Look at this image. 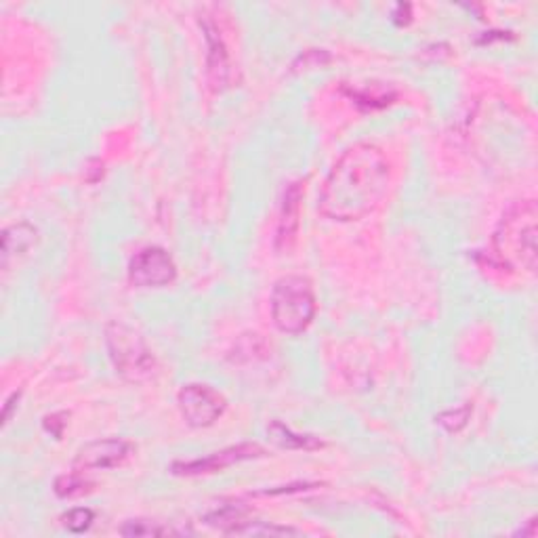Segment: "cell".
Returning a JSON list of instances; mask_svg holds the SVG:
<instances>
[{
  "label": "cell",
  "mask_w": 538,
  "mask_h": 538,
  "mask_svg": "<svg viewBox=\"0 0 538 538\" xmlns=\"http://www.w3.org/2000/svg\"><path fill=\"white\" fill-rule=\"evenodd\" d=\"M391 162L377 143H355L330 168L320 190L318 210L332 221H358L385 200Z\"/></svg>",
  "instance_id": "6da1fadb"
},
{
  "label": "cell",
  "mask_w": 538,
  "mask_h": 538,
  "mask_svg": "<svg viewBox=\"0 0 538 538\" xmlns=\"http://www.w3.org/2000/svg\"><path fill=\"white\" fill-rule=\"evenodd\" d=\"M536 219L538 208L534 200L516 202L502 215L493 238L494 255L501 265L536 272Z\"/></svg>",
  "instance_id": "7a4b0ae2"
},
{
  "label": "cell",
  "mask_w": 538,
  "mask_h": 538,
  "mask_svg": "<svg viewBox=\"0 0 538 538\" xmlns=\"http://www.w3.org/2000/svg\"><path fill=\"white\" fill-rule=\"evenodd\" d=\"M318 312L314 286L303 276H284L273 284L272 318L280 332L301 335L312 326Z\"/></svg>",
  "instance_id": "3957f363"
},
{
  "label": "cell",
  "mask_w": 538,
  "mask_h": 538,
  "mask_svg": "<svg viewBox=\"0 0 538 538\" xmlns=\"http://www.w3.org/2000/svg\"><path fill=\"white\" fill-rule=\"evenodd\" d=\"M105 345L116 372L131 383L150 381L156 374V358L143 337L122 322H110L105 329Z\"/></svg>",
  "instance_id": "277c9868"
},
{
  "label": "cell",
  "mask_w": 538,
  "mask_h": 538,
  "mask_svg": "<svg viewBox=\"0 0 538 538\" xmlns=\"http://www.w3.org/2000/svg\"><path fill=\"white\" fill-rule=\"evenodd\" d=\"M177 404L185 423L190 427H196V429H204V427L217 423L227 408L225 397L219 391L200 383H192L181 387Z\"/></svg>",
  "instance_id": "5b68a950"
},
{
  "label": "cell",
  "mask_w": 538,
  "mask_h": 538,
  "mask_svg": "<svg viewBox=\"0 0 538 538\" xmlns=\"http://www.w3.org/2000/svg\"><path fill=\"white\" fill-rule=\"evenodd\" d=\"M177 278V265L171 253L160 247L142 249L128 263V282L137 289H160Z\"/></svg>",
  "instance_id": "8992f818"
},
{
  "label": "cell",
  "mask_w": 538,
  "mask_h": 538,
  "mask_svg": "<svg viewBox=\"0 0 538 538\" xmlns=\"http://www.w3.org/2000/svg\"><path fill=\"white\" fill-rule=\"evenodd\" d=\"M265 454L259 444H238V446H230L221 452H215L207 456V459H198V461H177V463L171 465V471L175 476H208V473H217L224 471L227 467L242 463V461H250V459H261Z\"/></svg>",
  "instance_id": "52a82bcc"
},
{
  "label": "cell",
  "mask_w": 538,
  "mask_h": 538,
  "mask_svg": "<svg viewBox=\"0 0 538 538\" xmlns=\"http://www.w3.org/2000/svg\"><path fill=\"white\" fill-rule=\"evenodd\" d=\"M133 452V444L120 437H108V440H97L86 444L78 450L74 459V469L91 471V469H112L125 463Z\"/></svg>",
  "instance_id": "ba28073f"
},
{
  "label": "cell",
  "mask_w": 538,
  "mask_h": 538,
  "mask_svg": "<svg viewBox=\"0 0 538 538\" xmlns=\"http://www.w3.org/2000/svg\"><path fill=\"white\" fill-rule=\"evenodd\" d=\"M204 38H207L208 45V57H207V72H208V83L213 91H224L227 85H230V74H232V66H230V55H227L225 43L224 38L219 37L217 26H215L213 20L208 17H202L200 20Z\"/></svg>",
  "instance_id": "9c48e42d"
},
{
  "label": "cell",
  "mask_w": 538,
  "mask_h": 538,
  "mask_svg": "<svg viewBox=\"0 0 538 538\" xmlns=\"http://www.w3.org/2000/svg\"><path fill=\"white\" fill-rule=\"evenodd\" d=\"M301 202H303V181H292V183L286 187L282 198V208H280L278 233H276V249L280 253H289L292 244H295L297 233H299Z\"/></svg>",
  "instance_id": "30bf717a"
},
{
  "label": "cell",
  "mask_w": 538,
  "mask_h": 538,
  "mask_svg": "<svg viewBox=\"0 0 538 538\" xmlns=\"http://www.w3.org/2000/svg\"><path fill=\"white\" fill-rule=\"evenodd\" d=\"M38 240V230L30 224H15L4 227L3 232V253H0V263L3 269H9L11 263L17 257H21L26 250H30Z\"/></svg>",
  "instance_id": "8fae6325"
},
{
  "label": "cell",
  "mask_w": 538,
  "mask_h": 538,
  "mask_svg": "<svg viewBox=\"0 0 538 538\" xmlns=\"http://www.w3.org/2000/svg\"><path fill=\"white\" fill-rule=\"evenodd\" d=\"M269 442L276 444L284 450H320L324 448V442L312 434H295L290 427H286L282 420H272L267 425Z\"/></svg>",
  "instance_id": "7c38bea8"
},
{
  "label": "cell",
  "mask_w": 538,
  "mask_h": 538,
  "mask_svg": "<svg viewBox=\"0 0 538 538\" xmlns=\"http://www.w3.org/2000/svg\"><path fill=\"white\" fill-rule=\"evenodd\" d=\"M247 522H250L249 509L242 505H224L204 516V524L219 528L225 534H238V530Z\"/></svg>",
  "instance_id": "4fadbf2b"
},
{
  "label": "cell",
  "mask_w": 538,
  "mask_h": 538,
  "mask_svg": "<svg viewBox=\"0 0 538 538\" xmlns=\"http://www.w3.org/2000/svg\"><path fill=\"white\" fill-rule=\"evenodd\" d=\"M349 99L358 105L360 110L364 112H371V110H383L387 108L389 103H394V99L397 97V93L391 89V86H383V85H374V91H371V86H364V89H345Z\"/></svg>",
  "instance_id": "5bb4252c"
},
{
  "label": "cell",
  "mask_w": 538,
  "mask_h": 538,
  "mask_svg": "<svg viewBox=\"0 0 538 538\" xmlns=\"http://www.w3.org/2000/svg\"><path fill=\"white\" fill-rule=\"evenodd\" d=\"M122 536H168L177 534V530H173L171 526H162L160 522H151V519H128L120 526Z\"/></svg>",
  "instance_id": "9a60e30c"
},
{
  "label": "cell",
  "mask_w": 538,
  "mask_h": 538,
  "mask_svg": "<svg viewBox=\"0 0 538 538\" xmlns=\"http://www.w3.org/2000/svg\"><path fill=\"white\" fill-rule=\"evenodd\" d=\"M93 484L86 482L85 477H80L78 473H68V476H60L55 479V494L60 499H72V496H80L91 493Z\"/></svg>",
  "instance_id": "2e32d148"
},
{
  "label": "cell",
  "mask_w": 538,
  "mask_h": 538,
  "mask_svg": "<svg viewBox=\"0 0 538 538\" xmlns=\"http://www.w3.org/2000/svg\"><path fill=\"white\" fill-rule=\"evenodd\" d=\"M471 412H473L471 404H463L461 408H450V411H444L437 414L436 423L444 427L448 434H459V431L467 425V420H469Z\"/></svg>",
  "instance_id": "e0dca14e"
},
{
  "label": "cell",
  "mask_w": 538,
  "mask_h": 538,
  "mask_svg": "<svg viewBox=\"0 0 538 538\" xmlns=\"http://www.w3.org/2000/svg\"><path fill=\"white\" fill-rule=\"evenodd\" d=\"M95 522V513H93V509L89 507H76L69 509L68 513H63L61 516V524L63 528L74 532V534H83Z\"/></svg>",
  "instance_id": "ac0fdd59"
},
{
  "label": "cell",
  "mask_w": 538,
  "mask_h": 538,
  "mask_svg": "<svg viewBox=\"0 0 538 538\" xmlns=\"http://www.w3.org/2000/svg\"><path fill=\"white\" fill-rule=\"evenodd\" d=\"M330 53L324 49H307L303 51L295 61H292L290 72H303V69H312V68H324L326 63H330Z\"/></svg>",
  "instance_id": "d6986e66"
},
{
  "label": "cell",
  "mask_w": 538,
  "mask_h": 538,
  "mask_svg": "<svg viewBox=\"0 0 538 538\" xmlns=\"http://www.w3.org/2000/svg\"><path fill=\"white\" fill-rule=\"evenodd\" d=\"M68 419H69V412H53V414H46L43 425H45V431L46 434H51L55 440H61L63 436V429L68 427Z\"/></svg>",
  "instance_id": "ffe728a7"
},
{
  "label": "cell",
  "mask_w": 538,
  "mask_h": 538,
  "mask_svg": "<svg viewBox=\"0 0 538 538\" xmlns=\"http://www.w3.org/2000/svg\"><path fill=\"white\" fill-rule=\"evenodd\" d=\"M411 11H412L411 4L400 3V4H395V11L391 13V17H394V21L397 23V26H406V23H411Z\"/></svg>",
  "instance_id": "44dd1931"
},
{
  "label": "cell",
  "mask_w": 538,
  "mask_h": 538,
  "mask_svg": "<svg viewBox=\"0 0 538 538\" xmlns=\"http://www.w3.org/2000/svg\"><path fill=\"white\" fill-rule=\"evenodd\" d=\"M20 397H21V391H15V394L11 395L9 400H7V404H4V411H3V425H9L11 412H13L15 408H17V404H20Z\"/></svg>",
  "instance_id": "7402d4cb"
},
{
  "label": "cell",
  "mask_w": 538,
  "mask_h": 538,
  "mask_svg": "<svg viewBox=\"0 0 538 538\" xmlns=\"http://www.w3.org/2000/svg\"><path fill=\"white\" fill-rule=\"evenodd\" d=\"M490 34H493V37H482V38H477L476 43H477V45H488V43H493V40L513 38V37H507V34H511V32H490Z\"/></svg>",
  "instance_id": "603a6c76"
},
{
  "label": "cell",
  "mask_w": 538,
  "mask_h": 538,
  "mask_svg": "<svg viewBox=\"0 0 538 538\" xmlns=\"http://www.w3.org/2000/svg\"><path fill=\"white\" fill-rule=\"evenodd\" d=\"M534 530H536V519L532 518V519H528V522H526V528H519L518 532H516V536H534Z\"/></svg>",
  "instance_id": "cb8c5ba5"
}]
</instances>
